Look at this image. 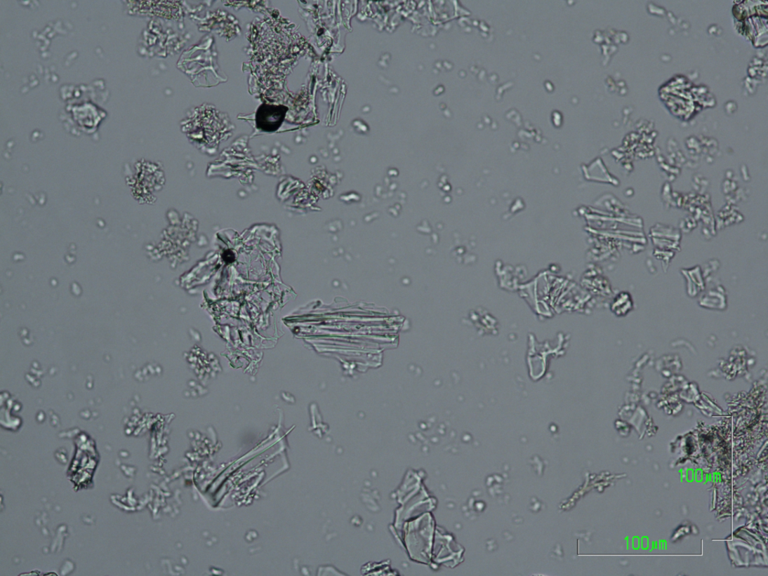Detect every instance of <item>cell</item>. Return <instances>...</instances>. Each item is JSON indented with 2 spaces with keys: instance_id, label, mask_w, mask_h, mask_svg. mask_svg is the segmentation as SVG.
Wrapping results in <instances>:
<instances>
[{
  "instance_id": "6da1fadb",
  "label": "cell",
  "mask_w": 768,
  "mask_h": 576,
  "mask_svg": "<svg viewBox=\"0 0 768 576\" xmlns=\"http://www.w3.org/2000/svg\"><path fill=\"white\" fill-rule=\"evenodd\" d=\"M286 112V107L282 106L263 105L257 115L258 128L265 132H274L281 126Z\"/></svg>"
}]
</instances>
